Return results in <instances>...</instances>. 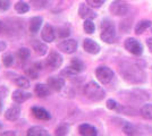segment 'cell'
<instances>
[{
	"instance_id": "obj_10",
	"label": "cell",
	"mask_w": 152,
	"mask_h": 136,
	"mask_svg": "<svg viewBox=\"0 0 152 136\" xmlns=\"http://www.w3.org/2000/svg\"><path fill=\"white\" fill-rule=\"evenodd\" d=\"M47 84L49 85V87L52 91L60 92L65 87V79L59 76H50L47 79Z\"/></svg>"
},
{
	"instance_id": "obj_23",
	"label": "cell",
	"mask_w": 152,
	"mask_h": 136,
	"mask_svg": "<svg viewBox=\"0 0 152 136\" xmlns=\"http://www.w3.org/2000/svg\"><path fill=\"white\" fill-rule=\"evenodd\" d=\"M123 132L127 136H135L136 133H137V129H136V127L134 126L133 124L128 123V121H124V124H123Z\"/></svg>"
},
{
	"instance_id": "obj_41",
	"label": "cell",
	"mask_w": 152,
	"mask_h": 136,
	"mask_svg": "<svg viewBox=\"0 0 152 136\" xmlns=\"http://www.w3.org/2000/svg\"><path fill=\"white\" fill-rule=\"evenodd\" d=\"M34 67H35L38 71H41V69H42V64H41V63H35V64H34Z\"/></svg>"
},
{
	"instance_id": "obj_21",
	"label": "cell",
	"mask_w": 152,
	"mask_h": 136,
	"mask_svg": "<svg viewBox=\"0 0 152 136\" xmlns=\"http://www.w3.org/2000/svg\"><path fill=\"white\" fill-rule=\"evenodd\" d=\"M69 67L73 69V71H75L77 74L82 73V71L85 69V65H84V63H83L81 59H77V58L72 59V61H70V64H69Z\"/></svg>"
},
{
	"instance_id": "obj_4",
	"label": "cell",
	"mask_w": 152,
	"mask_h": 136,
	"mask_svg": "<svg viewBox=\"0 0 152 136\" xmlns=\"http://www.w3.org/2000/svg\"><path fill=\"white\" fill-rule=\"evenodd\" d=\"M95 76L98 78V81L101 84H109L115 77V74L113 69H110L107 66H99L95 69Z\"/></svg>"
},
{
	"instance_id": "obj_5",
	"label": "cell",
	"mask_w": 152,
	"mask_h": 136,
	"mask_svg": "<svg viewBox=\"0 0 152 136\" xmlns=\"http://www.w3.org/2000/svg\"><path fill=\"white\" fill-rule=\"evenodd\" d=\"M128 4L125 0H114L109 7V10L113 15L116 16H125L128 13Z\"/></svg>"
},
{
	"instance_id": "obj_19",
	"label": "cell",
	"mask_w": 152,
	"mask_h": 136,
	"mask_svg": "<svg viewBox=\"0 0 152 136\" xmlns=\"http://www.w3.org/2000/svg\"><path fill=\"white\" fill-rule=\"evenodd\" d=\"M32 48L35 51V53L39 55V56H45V53L48 52V47L43 42L39 41V40H33L32 41Z\"/></svg>"
},
{
	"instance_id": "obj_13",
	"label": "cell",
	"mask_w": 152,
	"mask_h": 136,
	"mask_svg": "<svg viewBox=\"0 0 152 136\" xmlns=\"http://www.w3.org/2000/svg\"><path fill=\"white\" fill-rule=\"evenodd\" d=\"M41 38L47 43H51L55 40V38H56L55 28L50 24H45L43 26V28H42V32H41Z\"/></svg>"
},
{
	"instance_id": "obj_20",
	"label": "cell",
	"mask_w": 152,
	"mask_h": 136,
	"mask_svg": "<svg viewBox=\"0 0 152 136\" xmlns=\"http://www.w3.org/2000/svg\"><path fill=\"white\" fill-rule=\"evenodd\" d=\"M42 24H43V18L41 16H35V17L31 18V20H30V32L38 33Z\"/></svg>"
},
{
	"instance_id": "obj_43",
	"label": "cell",
	"mask_w": 152,
	"mask_h": 136,
	"mask_svg": "<svg viewBox=\"0 0 152 136\" xmlns=\"http://www.w3.org/2000/svg\"><path fill=\"white\" fill-rule=\"evenodd\" d=\"M2 108H4V103H2V101H0V113L2 112Z\"/></svg>"
},
{
	"instance_id": "obj_32",
	"label": "cell",
	"mask_w": 152,
	"mask_h": 136,
	"mask_svg": "<svg viewBox=\"0 0 152 136\" xmlns=\"http://www.w3.org/2000/svg\"><path fill=\"white\" fill-rule=\"evenodd\" d=\"M25 75L31 79H37L39 77V71L33 66V67H28L25 69Z\"/></svg>"
},
{
	"instance_id": "obj_38",
	"label": "cell",
	"mask_w": 152,
	"mask_h": 136,
	"mask_svg": "<svg viewBox=\"0 0 152 136\" xmlns=\"http://www.w3.org/2000/svg\"><path fill=\"white\" fill-rule=\"evenodd\" d=\"M0 136H17V134H16V132H14V130H6V132L1 133Z\"/></svg>"
},
{
	"instance_id": "obj_35",
	"label": "cell",
	"mask_w": 152,
	"mask_h": 136,
	"mask_svg": "<svg viewBox=\"0 0 152 136\" xmlns=\"http://www.w3.org/2000/svg\"><path fill=\"white\" fill-rule=\"evenodd\" d=\"M60 75H61V76H64V77L72 78V77H74V76H76V75H77V73H76L75 71H73L69 66H68V67H66L65 69H63V71H61Z\"/></svg>"
},
{
	"instance_id": "obj_17",
	"label": "cell",
	"mask_w": 152,
	"mask_h": 136,
	"mask_svg": "<svg viewBox=\"0 0 152 136\" xmlns=\"http://www.w3.org/2000/svg\"><path fill=\"white\" fill-rule=\"evenodd\" d=\"M51 90L48 84H43V83H40L34 86V93L38 95L39 97H47L51 94Z\"/></svg>"
},
{
	"instance_id": "obj_14",
	"label": "cell",
	"mask_w": 152,
	"mask_h": 136,
	"mask_svg": "<svg viewBox=\"0 0 152 136\" xmlns=\"http://www.w3.org/2000/svg\"><path fill=\"white\" fill-rule=\"evenodd\" d=\"M83 49L90 55H96L100 52V45L92 39H85L83 41Z\"/></svg>"
},
{
	"instance_id": "obj_24",
	"label": "cell",
	"mask_w": 152,
	"mask_h": 136,
	"mask_svg": "<svg viewBox=\"0 0 152 136\" xmlns=\"http://www.w3.org/2000/svg\"><path fill=\"white\" fill-rule=\"evenodd\" d=\"M69 132V125L66 123H63L58 125L55 129V135L56 136H67Z\"/></svg>"
},
{
	"instance_id": "obj_15",
	"label": "cell",
	"mask_w": 152,
	"mask_h": 136,
	"mask_svg": "<svg viewBox=\"0 0 152 136\" xmlns=\"http://www.w3.org/2000/svg\"><path fill=\"white\" fill-rule=\"evenodd\" d=\"M78 15L83 20H93L96 17V14L85 4H81L78 8Z\"/></svg>"
},
{
	"instance_id": "obj_9",
	"label": "cell",
	"mask_w": 152,
	"mask_h": 136,
	"mask_svg": "<svg viewBox=\"0 0 152 136\" xmlns=\"http://www.w3.org/2000/svg\"><path fill=\"white\" fill-rule=\"evenodd\" d=\"M31 113L34 118H37L38 120H50L51 119V113L49 111L42 108V107H39V105H34L31 108Z\"/></svg>"
},
{
	"instance_id": "obj_42",
	"label": "cell",
	"mask_w": 152,
	"mask_h": 136,
	"mask_svg": "<svg viewBox=\"0 0 152 136\" xmlns=\"http://www.w3.org/2000/svg\"><path fill=\"white\" fill-rule=\"evenodd\" d=\"M4 30H5V24L2 22H0V33L4 32Z\"/></svg>"
},
{
	"instance_id": "obj_25",
	"label": "cell",
	"mask_w": 152,
	"mask_h": 136,
	"mask_svg": "<svg viewBox=\"0 0 152 136\" xmlns=\"http://www.w3.org/2000/svg\"><path fill=\"white\" fill-rule=\"evenodd\" d=\"M151 24L152 23L150 20H141V22H139V23L136 24L134 31H135L136 34H142L145 30H148V28L151 26Z\"/></svg>"
},
{
	"instance_id": "obj_22",
	"label": "cell",
	"mask_w": 152,
	"mask_h": 136,
	"mask_svg": "<svg viewBox=\"0 0 152 136\" xmlns=\"http://www.w3.org/2000/svg\"><path fill=\"white\" fill-rule=\"evenodd\" d=\"M14 83L17 85L19 89H23V90H26V89L30 87L28 78L24 77V76H20V75H16V77L14 78Z\"/></svg>"
},
{
	"instance_id": "obj_44",
	"label": "cell",
	"mask_w": 152,
	"mask_h": 136,
	"mask_svg": "<svg viewBox=\"0 0 152 136\" xmlns=\"http://www.w3.org/2000/svg\"><path fill=\"white\" fill-rule=\"evenodd\" d=\"M2 5H4V0H0V10H2Z\"/></svg>"
},
{
	"instance_id": "obj_31",
	"label": "cell",
	"mask_w": 152,
	"mask_h": 136,
	"mask_svg": "<svg viewBox=\"0 0 152 136\" xmlns=\"http://www.w3.org/2000/svg\"><path fill=\"white\" fill-rule=\"evenodd\" d=\"M83 28H84V31L88 34H92L95 31V25L94 23L92 22V20H84V24H83Z\"/></svg>"
},
{
	"instance_id": "obj_45",
	"label": "cell",
	"mask_w": 152,
	"mask_h": 136,
	"mask_svg": "<svg viewBox=\"0 0 152 136\" xmlns=\"http://www.w3.org/2000/svg\"><path fill=\"white\" fill-rule=\"evenodd\" d=\"M1 128H2V124L0 123V129H1Z\"/></svg>"
},
{
	"instance_id": "obj_11",
	"label": "cell",
	"mask_w": 152,
	"mask_h": 136,
	"mask_svg": "<svg viewBox=\"0 0 152 136\" xmlns=\"http://www.w3.org/2000/svg\"><path fill=\"white\" fill-rule=\"evenodd\" d=\"M31 97H32V93L26 92V91L23 90V89H19V90L14 91L13 94H12L13 101L15 102V103H18V104L24 103L25 101H27V100L31 99Z\"/></svg>"
},
{
	"instance_id": "obj_27",
	"label": "cell",
	"mask_w": 152,
	"mask_h": 136,
	"mask_svg": "<svg viewBox=\"0 0 152 136\" xmlns=\"http://www.w3.org/2000/svg\"><path fill=\"white\" fill-rule=\"evenodd\" d=\"M31 7L35 10H41V9H45V7L48 6L49 1L48 0H31L30 1Z\"/></svg>"
},
{
	"instance_id": "obj_2",
	"label": "cell",
	"mask_w": 152,
	"mask_h": 136,
	"mask_svg": "<svg viewBox=\"0 0 152 136\" xmlns=\"http://www.w3.org/2000/svg\"><path fill=\"white\" fill-rule=\"evenodd\" d=\"M84 95L93 102H100L106 97V91L96 82L91 81L84 86Z\"/></svg>"
},
{
	"instance_id": "obj_1",
	"label": "cell",
	"mask_w": 152,
	"mask_h": 136,
	"mask_svg": "<svg viewBox=\"0 0 152 136\" xmlns=\"http://www.w3.org/2000/svg\"><path fill=\"white\" fill-rule=\"evenodd\" d=\"M119 73L123 78L131 84H141L146 81V75L142 67L132 63H123L119 66Z\"/></svg>"
},
{
	"instance_id": "obj_16",
	"label": "cell",
	"mask_w": 152,
	"mask_h": 136,
	"mask_svg": "<svg viewBox=\"0 0 152 136\" xmlns=\"http://www.w3.org/2000/svg\"><path fill=\"white\" fill-rule=\"evenodd\" d=\"M78 134L81 136H98V130L90 124H81L78 126Z\"/></svg>"
},
{
	"instance_id": "obj_37",
	"label": "cell",
	"mask_w": 152,
	"mask_h": 136,
	"mask_svg": "<svg viewBox=\"0 0 152 136\" xmlns=\"http://www.w3.org/2000/svg\"><path fill=\"white\" fill-rule=\"evenodd\" d=\"M8 94V89L6 86H0V101H4Z\"/></svg>"
},
{
	"instance_id": "obj_29",
	"label": "cell",
	"mask_w": 152,
	"mask_h": 136,
	"mask_svg": "<svg viewBox=\"0 0 152 136\" xmlns=\"http://www.w3.org/2000/svg\"><path fill=\"white\" fill-rule=\"evenodd\" d=\"M30 55H31L30 49H28V48H25V47L18 49V51H17V57H18L20 60H23V61H25V60H27V59L30 58Z\"/></svg>"
},
{
	"instance_id": "obj_3",
	"label": "cell",
	"mask_w": 152,
	"mask_h": 136,
	"mask_svg": "<svg viewBox=\"0 0 152 136\" xmlns=\"http://www.w3.org/2000/svg\"><path fill=\"white\" fill-rule=\"evenodd\" d=\"M100 38L103 42H106L108 44H111L116 41V28H115L114 23L109 20H102L101 23V34Z\"/></svg>"
},
{
	"instance_id": "obj_6",
	"label": "cell",
	"mask_w": 152,
	"mask_h": 136,
	"mask_svg": "<svg viewBox=\"0 0 152 136\" xmlns=\"http://www.w3.org/2000/svg\"><path fill=\"white\" fill-rule=\"evenodd\" d=\"M124 47L129 53L134 56H141L143 53V45L140 43L137 40L133 38H128L124 43Z\"/></svg>"
},
{
	"instance_id": "obj_28",
	"label": "cell",
	"mask_w": 152,
	"mask_h": 136,
	"mask_svg": "<svg viewBox=\"0 0 152 136\" xmlns=\"http://www.w3.org/2000/svg\"><path fill=\"white\" fill-rule=\"evenodd\" d=\"M15 10L18 14H25L30 10V6L24 1H17L15 5Z\"/></svg>"
},
{
	"instance_id": "obj_30",
	"label": "cell",
	"mask_w": 152,
	"mask_h": 136,
	"mask_svg": "<svg viewBox=\"0 0 152 136\" xmlns=\"http://www.w3.org/2000/svg\"><path fill=\"white\" fill-rule=\"evenodd\" d=\"M106 105L109 110H114V111H121V105L117 101H115L114 99H108Z\"/></svg>"
},
{
	"instance_id": "obj_8",
	"label": "cell",
	"mask_w": 152,
	"mask_h": 136,
	"mask_svg": "<svg viewBox=\"0 0 152 136\" xmlns=\"http://www.w3.org/2000/svg\"><path fill=\"white\" fill-rule=\"evenodd\" d=\"M77 41L74 39H66L58 44V49L65 53H74L77 50Z\"/></svg>"
},
{
	"instance_id": "obj_33",
	"label": "cell",
	"mask_w": 152,
	"mask_h": 136,
	"mask_svg": "<svg viewBox=\"0 0 152 136\" xmlns=\"http://www.w3.org/2000/svg\"><path fill=\"white\" fill-rule=\"evenodd\" d=\"M14 61H15V59H14V56L12 53H6V55H4V57H2V64H4V66L10 67V66L14 64Z\"/></svg>"
},
{
	"instance_id": "obj_26",
	"label": "cell",
	"mask_w": 152,
	"mask_h": 136,
	"mask_svg": "<svg viewBox=\"0 0 152 136\" xmlns=\"http://www.w3.org/2000/svg\"><path fill=\"white\" fill-rule=\"evenodd\" d=\"M141 115L148 120H152V103H146L141 108Z\"/></svg>"
},
{
	"instance_id": "obj_7",
	"label": "cell",
	"mask_w": 152,
	"mask_h": 136,
	"mask_svg": "<svg viewBox=\"0 0 152 136\" xmlns=\"http://www.w3.org/2000/svg\"><path fill=\"white\" fill-rule=\"evenodd\" d=\"M63 65V56L57 51H51L47 58V66L51 69H57Z\"/></svg>"
},
{
	"instance_id": "obj_36",
	"label": "cell",
	"mask_w": 152,
	"mask_h": 136,
	"mask_svg": "<svg viewBox=\"0 0 152 136\" xmlns=\"http://www.w3.org/2000/svg\"><path fill=\"white\" fill-rule=\"evenodd\" d=\"M86 2L92 8H99L106 2V0H86Z\"/></svg>"
},
{
	"instance_id": "obj_39",
	"label": "cell",
	"mask_w": 152,
	"mask_h": 136,
	"mask_svg": "<svg viewBox=\"0 0 152 136\" xmlns=\"http://www.w3.org/2000/svg\"><path fill=\"white\" fill-rule=\"evenodd\" d=\"M7 49V43L5 41H0V52L5 51Z\"/></svg>"
},
{
	"instance_id": "obj_18",
	"label": "cell",
	"mask_w": 152,
	"mask_h": 136,
	"mask_svg": "<svg viewBox=\"0 0 152 136\" xmlns=\"http://www.w3.org/2000/svg\"><path fill=\"white\" fill-rule=\"evenodd\" d=\"M26 136H50V134L41 126H32L26 132Z\"/></svg>"
},
{
	"instance_id": "obj_34",
	"label": "cell",
	"mask_w": 152,
	"mask_h": 136,
	"mask_svg": "<svg viewBox=\"0 0 152 136\" xmlns=\"http://www.w3.org/2000/svg\"><path fill=\"white\" fill-rule=\"evenodd\" d=\"M57 33L59 38L65 39V38H68V36H69L70 30H69V27H67V26H61V27H58Z\"/></svg>"
},
{
	"instance_id": "obj_12",
	"label": "cell",
	"mask_w": 152,
	"mask_h": 136,
	"mask_svg": "<svg viewBox=\"0 0 152 136\" xmlns=\"http://www.w3.org/2000/svg\"><path fill=\"white\" fill-rule=\"evenodd\" d=\"M20 112H22V108L18 103H16L7 109L5 112V118L9 121H16L20 116Z\"/></svg>"
},
{
	"instance_id": "obj_40",
	"label": "cell",
	"mask_w": 152,
	"mask_h": 136,
	"mask_svg": "<svg viewBox=\"0 0 152 136\" xmlns=\"http://www.w3.org/2000/svg\"><path fill=\"white\" fill-rule=\"evenodd\" d=\"M146 45H148V48L150 49V51L152 52V39H151V38L146 40Z\"/></svg>"
}]
</instances>
